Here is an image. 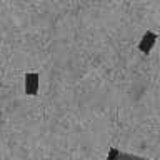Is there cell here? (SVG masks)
Instances as JSON below:
<instances>
[{"instance_id":"obj_3","label":"cell","mask_w":160,"mask_h":160,"mask_svg":"<svg viewBox=\"0 0 160 160\" xmlns=\"http://www.w3.org/2000/svg\"><path fill=\"white\" fill-rule=\"evenodd\" d=\"M107 160H150V158L140 157V155H133V153H125V152H120L118 148L112 147L107 153Z\"/></svg>"},{"instance_id":"obj_1","label":"cell","mask_w":160,"mask_h":160,"mask_svg":"<svg viewBox=\"0 0 160 160\" xmlns=\"http://www.w3.org/2000/svg\"><path fill=\"white\" fill-rule=\"evenodd\" d=\"M38 87H40V75L35 73V72H30L25 75V83H23V88H25V93L33 97V95L38 93Z\"/></svg>"},{"instance_id":"obj_2","label":"cell","mask_w":160,"mask_h":160,"mask_svg":"<svg viewBox=\"0 0 160 160\" xmlns=\"http://www.w3.org/2000/svg\"><path fill=\"white\" fill-rule=\"evenodd\" d=\"M157 40H158V35L155 32H152V30H147V32L143 33L142 40L138 42V50L142 53H150V50L153 48V45Z\"/></svg>"}]
</instances>
